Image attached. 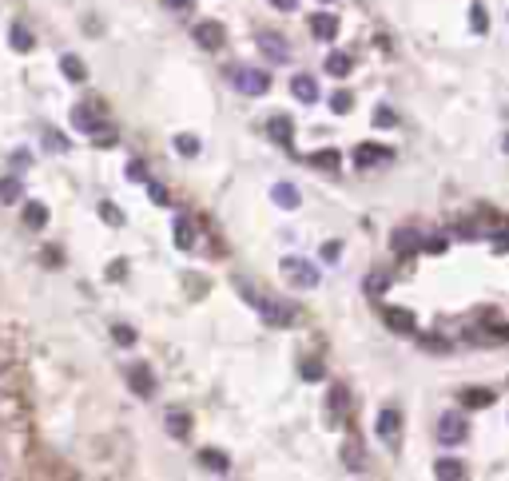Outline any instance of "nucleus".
<instances>
[{"label": "nucleus", "instance_id": "nucleus-34", "mask_svg": "<svg viewBox=\"0 0 509 481\" xmlns=\"http://www.w3.org/2000/svg\"><path fill=\"white\" fill-rule=\"evenodd\" d=\"M44 148H52L56 155H64V151H68V139H64L60 132H52V127H48V132H44Z\"/></svg>", "mask_w": 509, "mask_h": 481}, {"label": "nucleus", "instance_id": "nucleus-5", "mask_svg": "<svg viewBox=\"0 0 509 481\" xmlns=\"http://www.w3.org/2000/svg\"><path fill=\"white\" fill-rule=\"evenodd\" d=\"M195 40L207 52H219L227 44V28L219 25V20H203V25H195Z\"/></svg>", "mask_w": 509, "mask_h": 481}, {"label": "nucleus", "instance_id": "nucleus-20", "mask_svg": "<svg viewBox=\"0 0 509 481\" xmlns=\"http://www.w3.org/2000/svg\"><path fill=\"white\" fill-rule=\"evenodd\" d=\"M163 426H167V433H172V438H179V442H183L187 433H191V414H187V410H172V414L163 418Z\"/></svg>", "mask_w": 509, "mask_h": 481}, {"label": "nucleus", "instance_id": "nucleus-14", "mask_svg": "<svg viewBox=\"0 0 509 481\" xmlns=\"http://www.w3.org/2000/svg\"><path fill=\"white\" fill-rule=\"evenodd\" d=\"M291 92H295L298 104H314V99H319V84H314V76H307V72H298L295 80H291Z\"/></svg>", "mask_w": 509, "mask_h": 481}, {"label": "nucleus", "instance_id": "nucleus-13", "mask_svg": "<svg viewBox=\"0 0 509 481\" xmlns=\"http://www.w3.org/2000/svg\"><path fill=\"white\" fill-rule=\"evenodd\" d=\"M267 136H271L274 144L291 148V144H295V124H291L286 116H271V120H267Z\"/></svg>", "mask_w": 509, "mask_h": 481}, {"label": "nucleus", "instance_id": "nucleus-31", "mask_svg": "<svg viewBox=\"0 0 509 481\" xmlns=\"http://www.w3.org/2000/svg\"><path fill=\"white\" fill-rule=\"evenodd\" d=\"M350 108H354V96H350V92H335V96H330V111L347 116Z\"/></svg>", "mask_w": 509, "mask_h": 481}, {"label": "nucleus", "instance_id": "nucleus-43", "mask_svg": "<svg viewBox=\"0 0 509 481\" xmlns=\"http://www.w3.org/2000/svg\"><path fill=\"white\" fill-rule=\"evenodd\" d=\"M489 243H494V251H509V227L505 231H497L494 227V231H489Z\"/></svg>", "mask_w": 509, "mask_h": 481}, {"label": "nucleus", "instance_id": "nucleus-29", "mask_svg": "<svg viewBox=\"0 0 509 481\" xmlns=\"http://www.w3.org/2000/svg\"><path fill=\"white\" fill-rule=\"evenodd\" d=\"M298 374H302L307 382H319V378H323V362H319V358H307V362H298Z\"/></svg>", "mask_w": 509, "mask_h": 481}, {"label": "nucleus", "instance_id": "nucleus-33", "mask_svg": "<svg viewBox=\"0 0 509 481\" xmlns=\"http://www.w3.org/2000/svg\"><path fill=\"white\" fill-rule=\"evenodd\" d=\"M347 386H335V390H330V398H326V402H330V410H335V414H347Z\"/></svg>", "mask_w": 509, "mask_h": 481}, {"label": "nucleus", "instance_id": "nucleus-44", "mask_svg": "<svg viewBox=\"0 0 509 481\" xmlns=\"http://www.w3.org/2000/svg\"><path fill=\"white\" fill-rule=\"evenodd\" d=\"M148 195H151V203H167V187H160V183H148Z\"/></svg>", "mask_w": 509, "mask_h": 481}, {"label": "nucleus", "instance_id": "nucleus-22", "mask_svg": "<svg viewBox=\"0 0 509 481\" xmlns=\"http://www.w3.org/2000/svg\"><path fill=\"white\" fill-rule=\"evenodd\" d=\"M461 406H473V410L494 406V390H485V386H470V390H461Z\"/></svg>", "mask_w": 509, "mask_h": 481}, {"label": "nucleus", "instance_id": "nucleus-8", "mask_svg": "<svg viewBox=\"0 0 509 481\" xmlns=\"http://www.w3.org/2000/svg\"><path fill=\"white\" fill-rule=\"evenodd\" d=\"M398 430H402V410H398V406H386L382 414H378V421H374V433H378V438H386V442H394Z\"/></svg>", "mask_w": 509, "mask_h": 481}, {"label": "nucleus", "instance_id": "nucleus-15", "mask_svg": "<svg viewBox=\"0 0 509 481\" xmlns=\"http://www.w3.org/2000/svg\"><path fill=\"white\" fill-rule=\"evenodd\" d=\"M342 466H347L350 473H366V457H362L358 438H347V442H342Z\"/></svg>", "mask_w": 509, "mask_h": 481}, {"label": "nucleus", "instance_id": "nucleus-21", "mask_svg": "<svg viewBox=\"0 0 509 481\" xmlns=\"http://www.w3.org/2000/svg\"><path fill=\"white\" fill-rule=\"evenodd\" d=\"M311 32H314V40H335L338 36V20L330 13H319V16H311Z\"/></svg>", "mask_w": 509, "mask_h": 481}, {"label": "nucleus", "instance_id": "nucleus-32", "mask_svg": "<svg viewBox=\"0 0 509 481\" xmlns=\"http://www.w3.org/2000/svg\"><path fill=\"white\" fill-rule=\"evenodd\" d=\"M422 251H426V255H446L449 243L442 239V235H430V239H422Z\"/></svg>", "mask_w": 509, "mask_h": 481}, {"label": "nucleus", "instance_id": "nucleus-10", "mask_svg": "<svg viewBox=\"0 0 509 481\" xmlns=\"http://www.w3.org/2000/svg\"><path fill=\"white\" fill-rule=\"evenodd\" d=\"M172 239H175V247H179V251H195V223L187 219V215H175Z\"/></svg>", "mask_w": 509, "mask_h": 481}, {"label": "nucleus", "instance_id": "nucleus-41", "mask_svg": "<svg viewBox=\"0 0 509 481\" xmlns=\"http://www.w3.org/2000/svg\"><path fill=\"white\" fill-rule=\"evenodd\" d=\"M323 259H326V263H338V259H342V243H338V239L323 243Z\"/></svg>", "mask_w": 509, "mask_h": 481}, {"label": "nucleus", "instance_id": "nucleus-47", "mask_svg": "<svg viewBox=\"0 0 509 481\" xmlns=\"http://www.w3.org/2000/svg\"><path fill=\"white\" fill-rule=\"evenodd\" d=\"M505 151H509V136H505Z\"/></svg>", "mask_w": 509, "mask_h": 481}, {"label": "nucleus", "instance_id": "nucleus-40", "mask_svg": "<svg viewBox=\"0 0 509 481\" xmlns=\"http://www.w3.org/2000/svg\"><path fill=\"white\" fill-rule=\"evenodd\" d=\"M112 338L120 346H136V330H132V326H112Z\"/></svg>", "mask_w": 509, "mask_h": 481}, {"label": "nucleus", "instance_id": "nucleus-27", "mask_svg": "<svg viewBox=\"0 0 509 481\" xmlns=\"http://www.w3.org/2000/svg\"><path fill=\"white\" fill-rule=\"evenodd\" d=\"M20 195H25V183H20L16 175H8V179H0V203H16Z\"/></svg>", "mask_w": 509, "mask_h": 481}, {"label": "nucleus", "instance_id": "nucleus-18", "mask_svg": "<svg viewBox=\"0 0 509 481\" xmlns=\"http://www.w3.org/2000/svg\"><path fill=\"white\" fill-rule=\"evenodd\" d=\"M199 466L211 469V473H231V457L223 449H199Z\"/></svg>", "mask_w": 509, "mask_h": 481}, {"label": "nucleus", "instance_id": "nucleus-6", "mask_svg": "<svg viewBox=\"0 0 509 481\" xmlns=\"http://www.w3.org/2000/svg\"><path fill=\"white\" fill-rule=\"evenodd\" d=\"M354 163H358L362 172H366V167H386V163H394V151L378 148V144H362V148L354 151Z\"/></svg>", "mask_w": 509, "mask_h": 481}, {"label": "nucleus", "instance_id": "nucleus-46", "mask_svg": "<svg viewBox=\"0 0 509 481\" xmlns=\"http://www.w3.org/2000/svg\"><path fill=\"white\" fill-rule=\"evenodd\" d=\"M163 4H167V8H187L191 0H163Z\"/></svg>", "mask_w": 509, "mask_h": 481}, {"label": "nucleus", "instance_id": "nucleus-7", "mask_svg": "<svg viewBox=\"0 0 509 481\" xmlns=\"http://www.w3.org/2000/svg\"><path fill=\"white\" fill-rule=\"evenodd\" d=\"M255 44H259V52H263V56H271L274 64L291 60V48H286V40L279 36V32H259V36H255Z\"/></svg>", "mask_w": 509, "mask_h": 481}, {"label": "nucleus", "instance_id": "nucleus-19", "mask_svg": "<svg viewBox=\"0 0 509 481\" xmlns=\"http://www.w3.org/2000/svg\"><path fill=\"white\" fill-rule=\"evenodd\" d=\"M72 127H76V132H84V136H92V132L99 127L96 111L88 108V104H76V108H72Z\"/></svg>", "mask_w": 509, "mask_h": 481}, {"label": "nucleus", "instance_id": "nucleus-4", "mask_svg": "<svg viewBox=\"0 0 509 481\" xmlns=\"http://www.w3.org/2000/svg\"><path fill=\"white\" fill-rule=\"evenodd\" d=\"M259 307V314H263V322H271V326H295V307L291 302H283V298H259L255 302Z\"/></svg>", "mask_w": 509, "mask_h": 481}, {"label": "nucleus", "instance_id": "nucleus-45", "mask_svg": "<svg viewBox=\"0 0 509 481\" xmlns=\"http://www.w3.org/2000/svg\"><path fill=\"white\" fill-rule=\"evenodd\" d=\"M267 4H274L279 13H295V8H298V0H267Z\"/></svg>", "mask_w": 509, "mask_h": 481}, {"label": "nucleus", "instance_id": "nucleus-12", "mask_svg": "<svg viewBox=\"0 0 509 481\" xmlns=\"http://www.w3.org/2000/svg\"><path fill=\"white\" fill-rule=\"evenodd\" d=\"M127 386H132V394H139V398L155 394V378H151L148 366H132V370H127Z\"/></svg>", "mask_w": 509, "mask_h": 481}, {"label": "nucleus", "instance_id": "nucleus-24", "mask_svg": "<svg viewBox=\"0 0 509 481\" xmlns=\"http://www.w3.org/2000/svg\"><path fill=\"white\" fill-rule=\"evenodd\" d=\"M60 72L72 80V84H80V80H88V68L80 56H60Z\"/></svg>", "mask_w": 509, "mask_h": 481}, {"label": "nucleus", "instance_id": "nucleus-9", "mask_svg": "<svg viewBox=\"0 0 509 481\" xmlns=\"http://www.w3.org/2000/svg\"><path fill=\"white\" fill-rule=\"evenodd\" d=\"M390 247H394V255H414V251H422V235L414 227H398L390 235Z\"/></svg>", "mask_w": 509, "mask_h": 481}, {"label": "nucleus", "instance_id": "nucleus-2", "mask_svg": "<svg viewBox=\"0 0 509 481\" xmlns=\"http://www.w3.org/2000/svg\"><path fill=\"white\" fill-rule=\"evenodd\" d=\"M231 84H235L243 96H263V92L271 88V76L263 72V68H247V64H239L235 72H231Z\"/></svg>", "mask_w": 509, "mask_h": 481}, {"label": "nucleus", "instance_id": "nucleus-39", "mask_svg": "<svg viewBox=\"0 0 509 481\" xmlns=\"http://www.w3.org/2000/svg\"><path fill=\"white\" fill-rule=\"evenodd\" d=\"M470 20H473V32H485V28H489V16H485L482 4H473L470 8Z\"/></svg>", "mask_w": 509, "mask_h": 481}, {"label": "nucleus", "instance_id": "nucleus-30", "mask_svg": "<svg viewBox=\"0 0 509 481\" xmlns=\"http://www.w3.org/2000/svg\"><path fill=\"white\" fill-rule=\"evenodd\" d=\"M92 144H96V148H112V144H116V127L99 124L96 132H92Z\"/></svg>", "mask_w": 509, "mask_h": 481}, {"label": "nucleus", "instance_id": "nucleus-1", "mask_svg": "<svg viewBox=\"0 0 509 481\" xmlns=\"http://www.w3.org/2000/svg\"><path fill=\"white\" fill-rule=\"evenodd\" d=\"M279 274H283L291 286H298V291H314V286H319V271H314V263L298 259V255H286V259L279 263Z\"/></svg>", "mask_w": 509, "mask_h": 481}, {"label": "nucleus", "instance_id": "nucleus-16", "mask_svg": "<svg viewBox=\"0 0 509 481\" xmlns=\"http://www.w3.org/2000/svg\"><path fill=\"white\" fill-rule=\"evenodd\" d=\"M323 68H326V76H335V80H347L350 72H354V60H350L347 52H330L323 60Z\"/></svg>", "mask_w": 509, "mask_h": 481}, {"label": "nucleus", "instance_id": "nucleus-17", "mask_svg": "<svg viewBox=\"0 0 509 481\" xmlns=\"http://www.w3.org/2000/svg\"><path fill=\"white\" fill-rule=\"evenodd\" d=\"M271 199H274V203H279L283 211H295L298 203H302V195H298V187H295V183H274V187H271Z\"/></svg>", "mask_w": 509, "mask_h": 481}, {"label": "nucleus", "instance_id": "nucleus-28", "mask_svg": "<svg viewBox=\"0 0 509 481\" xmlns=\"http://www.w3.org/2000/svg\"><path fill=\"white\" fill-rule=\"evenodd\" d=\"M8 40H13V48H20V52H32V32H28L25 25H13V32H8Z\"/></svg>", "mask_w": 509, "mask_h": 481}, {"label": "nucleus", "instance_id": "nucleus-38", "mask_svg": "<svg viewBox=\"0 0 509 481\" xmlns=\"http://www.w3.org/2000/svg\"><path fill=\"white\" fill-rule=\"evenodd\" d=\"M394 124H398V120H394V111L386 108V104H382V108H374V127H394Z\"/></svg>", "mask_w": 509, "mask_h": 481}, {"label": "nucleus", "instance_id": "nucleus-25", "mask_svg": "<svg viewBox=\"0 0 509 481\" xmlns=\"http://www.w3.org/2000/svg\"><path fill=\"white\" fill-rule=\"evenodd\" d=\"M338 163H342V155L330 151V148H323V151H314L311 155V167H319V172H338Z\"/></svg>", "mask_w": 509, "mask_h": 481}, {"label": "nucleus", "instance_id": "nucleus-11", "mask_svg": "<svg viewBox=\"0 0 509 481\" xmlns=\"http://www.w3.org/2000/svg\"><path fill=\"white\" fill-rule=\"evenodd\" d=\"M382 319H386V326H390V330H398V334H414V330H418L414 314H410V310H402V307H386Z\"/></svg>", "mask_w": 509, "mask_h": 481}, {"label": "nucleus", "instance_id": "nucleus-35", "mask_svg": "<svg viewBox=\"0 0 509 481\" xmlns=\"http://www.w3.org/2000/svg\"><path fill=\"white\" fill-rule=\"evenodd\" d=\"M99 215H104V223H112V227H124V215H120L116 203H99Z\"/></svg>", "mask_w": 509, "mask_h": 481}, {"label": "nucleus", "instance_id": "nucleus-42", "mask_svg": "<svg viewBox=\"0 0 509 481\" xmlns=\"http://www.w3.org/2000/svg\"><path fill=\"white\" fill-rule=\"evenodd\" d=\"M127 179H136V183H148V167H144L139 160H132V163H127Z\"/></svg>", "mask_w": 509, "mask_h": 481}, {"label": "nucleus", "instance_id": "nucleus-23", "mask_svg": "<svg viewBox=\"0 0 509 481\" xmlns=\"http://www.w3.org/2000/svg\"><path fill=\"white\" fill-rule=\"evenodd\" d=\"M434 473L442 481H461V477H466V466H461V461H454V457H442V461L434 466Z\"/></svg>", "mask_w": 509, "mask_h": 481}, {"label": "nucleus", "instance_id": "nucleus-37", "mask_svg": "<svg viewBox=\"0 0 509 481\" xmlns=\"http://www.w3.org/2000/svg\"><path fill=\"white\" fill-rule=\"evenodd\" d=\"M175 148H179V155H199V139L195 136H175Z\"/></svg>", "mask_w": 509, "mask_h": 481}, {"label": "nucleus", "instance_id": "nucleus-36", "mask_svg": "<svg viewBox=\"0 0 509 481\" xmlns=\"http://www.w3.org/2000/svg\"><path fill=\"white\" fill-rule=\"evenodd\" d=\"M386 286H390V274H382V271H374L370 279H366V291H370V295H382Z\"/></svg>", "mask_w": 509, "mask_h": 481}, {"label": "nucleus", "instance_id": "nucleus-26", "mask_svg": "<svg viewBox=\"0 0 509 481\" xmlns=\"http://www.w3.org/2000/svg\"><path fill=\"white\" fill-rule=\"evenodd\" d=\"M25 223L32 227V231L48 227V207H44V203H25Z\"/></svg>", "mask_w": 509, "mask_h": 481}, {"label": "nucleus", "instance_id": "nucleus-3", "mask_svg": "<svg viewBox=\"0 0 509 481\" xmlns=\"http://www.w3.org/2000/svg\"><path fill=\"white\" fill-rule=\"evenodd\" d=\"M466 438H470V426H466V418L458 410H449V414L438 418V442L442 445H461Z\"/></svg>", "mask_w": 509, "mask_h": 481}, {"label": "nucleus", "instance_id": "nucleus-48", "mask_svg": "<svg viewBox=\"0 0 509 481\" xmlns=\"http://www.w3.org/2000/svg\"><path fill=\"white\" fill-rule=\"evenodd\" d=\"M323 4H330V0H323Z\"/></svg>", "mask_w": 509, "mask_h": 481}]
</instances>
